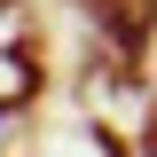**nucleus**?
I'll list each match as a JSON object with an SVG mask.
<instances>
[{
  "mask_svg": "<svg viewBox=\"0 0 157 157\" xmlns=\"http://www.w3.org/2000/svg\"><path fill=\"white\" fill-rule=\"evenodd\" d=\"M78 110H86L94 141H110L118 157H157V78H149V63H126L110 47L86 55Z\"/></svg>",
  "mask_w": 157,
  "mask_h": 157,
  "instance_id": "nucleus-1",
  "label": "nucleus"
},
{
  "mask_svg": "<svg viewBox=\"0 0 157 157\" xmlns=\"http://www.w3.org/2000/svg\"><path fill=\"white\" fill-rule=\"evenodd\" d=\"M47 86V55H39V8L32 0H0V118H24Z\"/></svg>",
  "mask_w": 157,
  "mask_h": 157,
  "instance_id": "nucleus-2",
  "label": "nucleus"
},
{
  "mask_svg": "<svg viewBox=\"0 0 157 157\" xmlns=\"http://www.w3.org/2000/svg\"><path fill=\"white\" fill-rule=\"evenodd\" d=\"M86 16H94L102 47L126 63H149V39H157V0H78Z\"/></svg>",
  "mask_w": 157,
  "mask_h": 157,
  "instance_id": "nucleus-3",
  "label": "nucleus"
}]
</instances>
